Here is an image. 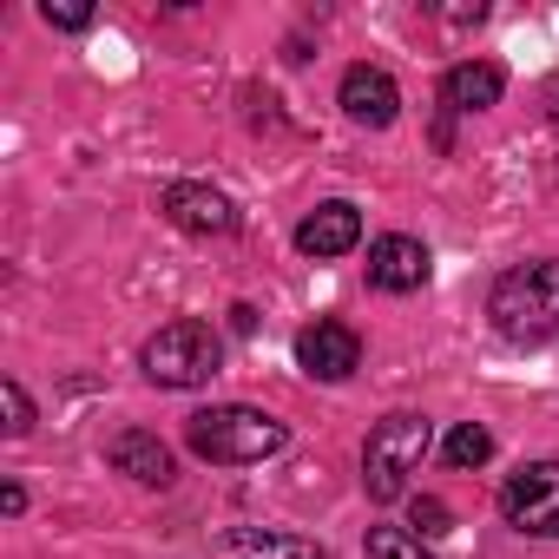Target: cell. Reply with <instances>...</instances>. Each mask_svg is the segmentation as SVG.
<instances>
[{"label": "cell", "mask_w": 559, "mask_h": 559, "mask_svg": "<svg viewBox=\"0 0 559 559\" xmlns=\"http://www.w3.org/2000/svg\"><path fill=\"white\" fill-rule=\"evenodd\" d=\"M185 441L198 461H217V467H250V461H270L276 448L290 441V428L263 415V408H243V402H224V408H198L185 421Z\"/></svg>", "instance_id": "obj_1"}, {"label": "cell", "mask_w": 559, "mask_h": 559, "mask_svg": "<svg viewBox=\"0 0 559 559\" xmlns=\"http://www.w3.org/2000/svg\"><path fill=\"white\" fill-rule=\"evenodd\" d=\"M487 317L507 343H552L559 336V263L552 257L513 263L487 297Z\"/></svg>", "instance_id": "obj_2"}, {"label": "cell", "mask_w": 559, "mask_h": 559, "mask_svg": "<svg viewBox=\"0 0 559 559\" xmlns=\"http://www.w3.org/2000/svg\"><path fill=\"white\" fill-rule=\"evenodd\" d=\"M428 441H435V421H428V415H415V408L382 415V421L369 428V441H362V493H369L376 507L402 500L408 480L421 474Z\"/></svg>", "instance_id": "obj_3"}, {"label": "cell", "mask_w": 559, "mask_h": 559, "mask_svg": "<svg viewBox=\"0 0 559 559\" xmlns=\"http://www.w3.org/2000/svg\"><path fill=\"white\" fill-rule=\"evenodd\" d=\"M139 362H145V376H152L158 389H204V382L217 376V362H224V343H217L211 323L178 317V323H165V330L145 343Z\"/></svg>", "instance_id": "obj_4"}, {"label": "cell", "mask_w": 559, "mask_h": 559, "mask_svg": "<svg viewBox=\"0 0 559 559\" xmlns=\"http://www.w3.org/2000/svg\"><path fill=\"white\" fill-rule=\"evenodd\" d=\"M500 513L533 539H559V461H526L500 487Z\"/></svg>", "instance_id": "obj_5"}, {"label": "cell", "mask_w": 559, "mask_h": 559, "mask_svg": "<svg viewBox=\"0 0 559 559\" xmlns=\"http://www.w3.org/2000/svg\"><path fill=\"white\" fill-rule=\"evenodd\" d=\"M158 211L178 230H191V237H230L237 230V204L224 191H211V185H165L158 191Z\"/></svg>", "instance_id": "obj_6"}, {"label": "cell", "mask_w": 559, "mask_h": 559, "mask_svg": "<svg viewBox=\"0 0 559 559\" xmlns=\"http://www.w3.org/2000/svg\"><path fill=\"white\" fill-rule=\"evenodd\" d=\"M297 362H304V376H317V382H349L356 376V362H362V336L349 330V323H310L304 336H297Z\"/></svg>", "instance_id": "obj_7"}, {"label": "cell", "mask_w": 559, "mask_h": 559, "mask_svg": "<svg viewBox=\"0 0 559 559\" xmlns=\"http://www.w3.org/2000/svg\"><path fill=\"white\" fill-rule=\"evenodd\" d=\"M428 270H435V257H428L421 237H376V243H369V284L389 290V297L421 290V284H428Z\"/></svg>", "instance_id": "obj_8"}, {"label": "cell", "mask_w": 559, "mask_h": 559, "mask_svg": "<svg viewBox=\"0 0 559 559\" xmlns=\"http://www.w3.org/2000/svg\"><path fill=\"white\" fill-rule=\"evenodd\" d=\"M343 112H349L356 126L382 132V126H395V112H402V86H395L382 67H349V73H343Z\"/></svg>", "instance_id": "obj_9"}, {"label": "cell", "mask_w": 559, "mask_h": 559, "mask_svg": "<svg viewBox=\"0 0 559 559\" xmlns=\"http://www.w3.org/2000/svg\"><path fill=\"white\" fill-rule=\"evenodd\" d=\"M362 243V211L356 204H317L304 224H297V250L304 257H343V250H356Z\"/></svg>", "instance_id": "obj_10"}, {"label": "cell", "mask_w": 559, "mask_h": 559, "mask_svg": "<svg viewBox=\"0 0 559 559\" xmlns=\"http://www.w3.org/2000/svg\"><path fill=\"white\" fill-rule=\"evenodd\" d=\"M500 93H507V73L493 60H461L441 80V106L448 112H487V106H500Z\"/></svg>", "instance_id": "obj_11"}, {"label": "cell", "mask_w": 559, "mask_h": 559, "mask_svg": "<svg viewBox=\"0 0 559 559\" xmlns=\"http://www.w3.org/2000/svg\"><path fill=\"white\" fill-rule=\"evenodd\" d=\"M112 467L132 474L139 487H171V448H165L158 435H145V428H126V435L112 441Z\"/></svg>", "instance_id": "obj_12"}, {"label": "cell", "mask_w": 559, "mask_h": 559, "mask_svg": "<svg viewBox=\"0 0 559 559\" xmlns=\"http://www.w3.org/2000/svg\"><path fill=\"white\" fill-rule=\"evenodd\" d=\"M224 552H230V559H330L317 539H304V533H270V526H237V533H224Z\"/></svg>", "instance_id": "obj_13"}, {"label": "cell", "mask_w": 559, "mask_h": 559, "mask_svg": "<svg viewBox=\"0 0 559 559\" xmlns=\"http://www.w3.org/2000/svg\"><path fill=\"white\" fill-rule=\"evenodd\" d=\"M487 461H493V435L480 421H461L448 435V467H487Z\"/></svg>", "instance_id": "obj_14"}, {"label": "cell", "mask_w": 559, "mask_h": 559, "mask_svg": "<svg viewBox=\"0 0 559 559\" xmlns=\"http://www.w3.org/2000/svg\"><path fill=\"white\" fill-rule=\"evenodd\" d=\"M369 559H435L408 526H369Z\"/></svg>", "instance_id": "obj_15"}, {"label": "cell", "mask_w": 559, "mask_h": 559, "mask_svg": "<svg viewBox=\"0 0 559 559\" xmlns=\"http://www.w3.org/2000/svg\"><path fill=\"white\" fill-rule=\"evenodd\" d=\"M0 402H8V435H27L34 428V402L21 382H0Z\"/></svg>", "instance_id": "obj_16"}, {"label": "cell", "mask_w": 559, "mask_h": 559, "mask_svg": "<svg viewBox=\"0 0 559 559\" xmlns=\"http://www.w3.org/2000/svg\"><path fill=\"white\" fill-rule=\"evenodd\" d=\"M40 21H47V27H60V34H80V27H93V8H53V0H47Z\"/></svg>", "instance_id": "obj_17"}, {"label": "cell", "mask_w": 559, "mask_h": 559, "mask_svg": "<svg viewBox=\"0 0 559 559\" xmlns=\"http://www.w3.org/2000/svg\"><path fill=\"white\" fill-rule=\"evenodd\" d=\"M448 520H454V513H448V507H441V500H428V493H421V500H415V526H421V533H428V539H435V533H448Z\"/></svg>", "instance_id": "obj_18"}, {"label": "cell", "mask_w": 559, "mask_h": 559, "mask_svg": "<svg viewBox=\"0 0 559 559\" xmlns=\"http://www.w3.org/2000/svg\"><path fill=\"white\" fill-rule=\"evenodd\" d=\"M0 507H8V513H21V507H27V487H21V480H8V493H0Z\"/></svg>", "instance_id": "obj_19"}, {"label": "cell", "mask_w": 559, "mask_h": 559, "mask_svg": "<svg viewBox=\"0 0 559 559\" xmlns=\"http://www.w3.org/2000/svg\"><path fill=\"white\" fill-rule=\"evenodd\" d=\"M546 106H552V112H559V73H552V86H546Z\"/></svg>", "instance_id": "obj_20"}]
</instances>
